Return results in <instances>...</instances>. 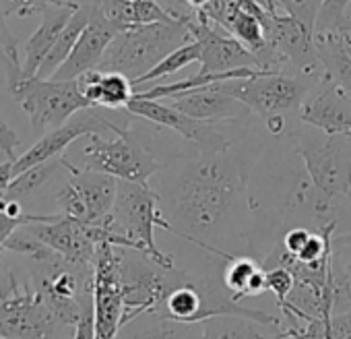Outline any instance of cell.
<instances>
[{
	"label": "cell",
	"instance_id": "cell-1",
	"mask_svg": "<svg viewBox=\"0 0 351 339\" xmlns=\"http://www.w3.org/2000/svg\"><path fill=\"white\" fill-rule=\"evenodd\" d=\"M159 174V205L171 234L223 261L254 250L250 165L234 145L176 155Z\"/></svg>",
	"mask_w": 351,
	"mask_h": 339
},
{
	"label": "cell",
	"instance_id": "cell-2",
	"mask_svg": "<svg viewBox=\"0 0 351 339\" xmlns=\"http://www.w3.org/2000/svg\"><path fill=\"white\" fill-rule=\"evenodd\" d=\"M118 238V246L141 250L157 265L173 269V257L155 244V228L171 232V224L163 218L159 195L149 185L118 180V193L112 213L101 224Z\"/></svg>",
	"mask_w": 351,
	"mask_h": 339
},
{
	"label": "cell",
	"instance_id": "cell-3",
	"mask_svg": "<svg viewBox=\"0 0 351 339\" xmlns=\"http://www.w3.org/2000/svg\"><path fill=\"white\" fill-rule=\"evenodd\" d=\"M176 15L178 19L173 21L134 25L116 34L97 69L104 73H122L134 83L176 48L193 42L184 13L176 11Z\"/></svg>",
	"mask_w": 351,
	"mask_h": 339
},
{
	"label": "cell",
	"instance_id": "cell-4",
	"mask_svg": "<svg viewBox=\"0 0 351 339\" xmlns=\"http://www.w3.org/2000/svg\"><path fill=\"white\" fill-rule=\"evenodd\" d=\"M289 139L312 185L328 199L351 205V135L324 132L306 124Z\"/></svg>",
	"mask_w": 351,
	"mask_h": 339
},
{
	"label": "cell",
	"instance_id": "cell-5",
	"mask_svg": "<svg viewBox=\"0 0 351 339\" xmlns=\"http://www.w3.org/2000/svg\"><path fill=\"white\" fill-rule=\"evenodd\" d=\"M318 79L320 77L314 75L267 71L246 79L223 81L217 83V87L248 106L256 118L265 120L275 114L285 116L289 112H298Z\"/></svg>",
	"mask_w": 351,
	"mask_h": 339
},
{
	"label": "cell",
	"instance_id": "cell-6",
	"mask_svg": "<svg viewBox=\"0 0 351 339\" xmlns=\"http://www.w3.org/2000/svg\"><path fill=\"white\" fill-rule=\"evenodd\" d=\"M9 89L27 114L34 130L58 128L77 112L91 108L77 79L56 81L40 77H15L9 79Z\"/></svg>",
	"mask_w": 351,
	"mask_h": 339
},
{
	"label": "cell",
	"instance_id": "cell-7",
	"mask_svg": "<svg viewBox=\"0 0 351 339\" xmlns=\"http://www.w3.org/2000/svg\"><path fill=\"white\" fill-rule=\"evenodd\" d=\"M85 139V170L110 174L118 180L149 185V178L159 174L163 167V163L145 145H141L134 135H130V128L114 139H104L101 135H89Z\"/></svg>",
	"mask_w": 351,
	"mask_h": 339
},
{
	"label": "cell",
	"instance_id": "cell-8",
	"mask_svg": "<svg viewBox=\"0 0 351 339\" xmlns=\"http://www.w3.org/2000/svg\"><path fill=\"white\" fill-rule=\"evenodd\" d=\"M60 159L71 172V180L56 195L60 213L83 224L101 226L112 213L118 193V178L93 172V170L77 167L64 155Z\"/></svg>",
	"mask_w": 351,
	"mask_h": 339
},
{
	"label": "cell",
	"instance_id": "cell-9",
	"mask_svg": "<svg viewBox=\"0 0 351 339\" xmlns=\"http://www.w3.org/2000/svg\"><path fill=\"white\" fill-rule=\"evenodd\" d=\"M122 246L101 242L93 263V320L95 339H116L124 325Z\"/></svg>",
	"mask_w": 351,
	"mask_h": 339
},
{
	"label": "cell",
	"instance_id": "cell-10",
	"mask_svg": "<svg viewBox=\"0 0 351 339\" xmlns=\"http://www.w3.org/2000/svg\"><path fill=\"white\" fill-rule=\"evenodd\" d=\"M108 108H85L81 112H77L69 122H64L58 128H52L48 135H44L36 145H32L23 155H19V159L15 161L13 174H21L25 170L44 163L48 159L60 157L64 155V151L81 137H89V135H106V132H114L120 135L124 130H128L130 122H114L106 116Z\"/></svg>",
	"mask_w": 351,
	"mask_h": 339
},
{
	"label": "cell",
	"instance_id": "cell-11",
	"mask_svg": "<svg viewBox=\"0 0 351 339\" xmlns=\"http://www.w3.org/2000/svg\"><path fill=\"white\" fill-rule=\"evenodd\" d=\"M126 110L136 118L149 120L157 126L178 132L182 139L191 141L201 151H226L234 145V141H230L221 130H217L215 122L193 118L169 104H163L161 100L132 97Z\"/></svg>",
	"mask_w": 351,
	"mask_h": 339
},
{
	"label": "cell",
	"instance_id": "cell-12",
	"mask_svg": "<svg viewBox=\"0 0 351 339\" xmlns=\"http://www.w3.org/2000/svg\"><path fill=\"white\" fill-rule=\"evenodd\" d=\"M184 21L191 30L193 40L201 42V46H203V56H201V71L203 73L263 69L256 54L250 48H246L240 40H236L232 34H228L226 30L197 17L195 11L191 15L184 13Z\"/></svg>",
	"mask_w": 351,
	"mask_h": 339
},
{
	"label": "cell",
	"instance_id": "cell-13",
	"mask_svg": "<svg viewBox=\"0 0 351 339\" xmlns=\"http://www.w3.org/2000/svg\"><path fill=\"white\" fill-rule=\"evenodd\" d=\"M295 116L302 124L316 126L324 132L351 135V93L324 73L310 89Z\"/></svg>",
	"mask_w": 351,
	"mask_h": 339
},
{
	"label": "cell",
	"instance_id": "cell-14",
	"mask_svg": "<svg viewBox=\"0 0 351 339\" xmlns=\"http://www.w3.org/2000/svg\"><path fill=\"white\" fill-rule=\"evenodd\" d=\"M165 102L176 110L207 122H250L252 118H256L248 106H244L234 95L221 91L217 85L176 93L165 97Z\"/></svg>",
	"mask_w": 351,
	"mask_h": 339
},
{
	"label": "cell",
	"instance_id": "cell-15",
	"mask_svg": "<svg viewBox=\"0 0 351 339\" xmlns=\"http://www.w3.org/2000/svg\"><path fill=\"white\" fill-rule=\"evenodd\" d=\"M116 30L101 17L97 7H93V15L89 25L83 30L79 42L75 44L71 56L60 65V69L52 75L56 81H75L81 75L99 67L108 46L116 38Z\"/></svg>",
	"mask_w": 351,
	"mask_h": 339
},
{
	"label": "cell",
	"instance_id": "cell-16",
	"mask_svg": "<svg viewBox=\"0 0 351 339\" xmlns=\"http://www.w3.org/2000/svg\"><path fill=\"white\" fill-rule=\"evenodd\" d=\"M116 339H203V323H182L161 310H145L122 325Z\"/></svg>",
	"mask_w": 351,
	"mask_h": 339
},
{
	"label": "cell",
	"instance_id": "cell-17",
	"mask_svg": "<svg viewBox=\"0 0 351 339\" xmlns=\"http://www.w3.org/2000/svg\"><path fill=\"white\" fill-rule=\"evenodd\" d=\"M77 11V7H64V5H52L46 9V19L40 23V27L34 32V36L25 42L23 48V60H21V77L29 79L36 77L42 62L50 54L52 46L56 44L60 32L69 23L71 15Z\"/></svg>",
	"mask_w": 351,
	"mask_h": 339
},
{
	"label": "cell",
	"instance_id": "cell-18",
	"mask_svg": "<svg viewBox=\"0 0 351 339\" xmlns=\"http://www.w3.org/2000/svg\"><path fill=\"white\" fill-rule=\"evenodd\" d=\"M77 83L87 102L97 108L122 110L134 97V85L122 73H104L99 69H93L81 75Z\"/></svg>",
	"mask_w": 351,
	"mask_h": 339
},
{
	"label": "cell",
	"instance_id": "cell-19",
	"mask_svg": "<svg viewBox=\"0 0 351 339\" xmlns=\"http://www.w3.org/2000/svg\"><path fill=\"white\" fill-rule=\"evenodd\" d=\"M201 275L186 273L184 281L176 285L165 298L161 312L182 323H203V288Z\"/></svg>",
	"mask_w": 351,
	"mask_h": 339
},
{
	"label": "cell",
	"instance_id": "cell-20",
	"mask_svg": "<svg viewBox=\"0 0 351 339\" xmlns=\"http://www.w3.org/2000/svg\"><path fill=\"white\" fill-rule=\"evenodd\" d=\"M93 7H95V5H93ZM93 7H79V9L71 15L69 23H66L64 30L60 32L56 44L52 46V50H50V54L46 56V60L42 62V67H40V71H38L36 77H40V79H52V75L60 69V65L71 56L75 44L79 42V38H81V34H83V30L89 25L91 15H93Z\"/></svg>",
	"mask_w": 351,
	"mask_h": 339
},
{
	"label": "cell",
	"instance_id": "cell-21",
	"mask_svg": "<svg viewBox=\"0 0 351 339\" xmlns=\"http://www.w3.org/2000/svg\"><path fill=\"white\" fill-rule=\"evenodd\" d=\"M265 325L244 316H213L203 323V339H269Z\"/></svg>",
	"mask_w": 351,
	"mask_h": 339
},
{
	"label": "cell",
	"instance_id": "cell-22",
	"mask_svg": "<svg viewBox=\"0 0 351 339\" xmlns=\"http://www.w3.org/2000/svg\"><path fill=\"white\" fill-rule=\"evenodd\" d=\"M201 56H203V46L201 42L193 40L180 48H176L171 54H167L161 62H157L149 73H145L143 77H138L132 85H149L153 81H159L167 75H173V73H178L182 71L184 67L193 65V62H201Z\"/></svg>",
	"mask_w": 351,
	"mask_h": 339
},
{
	"label": "cell",
	"instance_id": "cell-23",
	"mask_svg": "<svg viewBox=\"0 0 351 339\" xmlns=\"http://www.w3.org/2000/svg\"><path fill=\"white\" fill-rule=\"evenodd\" d=\"M62 157V155H60ZM60 157H54V159H48L44 163H38L29 170H25V172L13 176L11 185L5 189L3 197L9 199V201H21L25 197H29L34 191H38L54 172H56V167L62 165V159Z\"/></svg>",
	"mask_w": 351,
	"mask_h": 339
},
{
	"label": "cell",
	"instance_id": "cell-24",
	"mask_svg": "<svg viewBox=\"0 0 351 339\" xmlns=\"http://www.w3.org/2000/svg\"><path fill=\"white\" fill-rule=\"evenodd\" d=\"M258 269H261V263L256 259H250L248 255H234L226 261L221 281L236 300H242V298H248L250 279Z\"/></svg>",
	"mask_w": 351,
	"mask_h": 339
},
{
	"label": "cell",
	"instance_id": "cell-25",
	"mask_svg": "<svg viewBox=\"0 0 351 339\" xmlns=\"http://www.w3.org/2000/svg\"><path fill=\"white\" fill-rule=\"evenodd\" d=\"M324 0H275V5L295 21H300L304 27L316 34V21Z\"/></svg>",
	"mask_w": 351,
	"mask_h": 339
},
{
	"label": "cell",
	"instance_id": "cell-26",
	"mask_svg": "<svg viewBox=\"0 0 351 339\" xmlns=\"http://www.w3.org/2000/svg\"><path fill=\"white\" fill-rule=\"evenodd\" d=\"M349 7H351V0H324L318 13L316 32L345 30V17H347Z\"/></svg>",
	"mask_w": 351,
	"mask_h": 339
},
{
	"label": "cell",
	"instance_id": "cell-27",
	"mask_svg": "<svg viewBox=\"0 0 351 339\" xmlns=\"http://www.w3.org/2000/svg\"><path fill=\"white\" fill-rule=\"evenodd\" d=\"M52 5L75 7V5L64 3V0H0V9H3V13L7 17H11V15L13 17H32L38 13H46V9Z\"/></svg>",
	"mask_w": 351,
	"mask_h": 339
},
{
	"label": "cell",
	"instance_id": "cell-28",
	"mask_svg": "<svg viewBox=\"0 0 351 339\" xmlns=\"http://www.w3.org/2000/svg\"><path fill=\"white\" fill-rule=\"evenodd\" d=\"M7 15L0 9V56L9 62V79L21 77V56L17 50V40L7 27Z\"/></svg>",
	"mask_w": 351,
	"mask_h": 339
},
{
	"label": "cell",
	"instance_id": "cell-29",
	"mask_svg": "<svg viewBox=\"0 0 351 339\" xmlns=\"http://www.w3.org/2000/svg\"><path fill=\"white\" fill-rule=\"evenodd\" d=\"M295 285V277L287 267H269L267 269V292H271L277 298V304L285 302Z\"/></svg>",
	"mask_w": 351,
	"mask_h": 339
},
{
	"label": "cell",
	"instance_id": "cell-30",
	"mask_svg": "<svg viewBox=\"0 0 351 339\" xmlns=\"http://www.w3.org/2000/svg\"><path fill=\"white\" fill-rule=\"evenodd\" d=\"M44 220H50V215L25 213L23 218H11L7 211H0V255H3V250H7L5 244H7L9 236H11L17 228L25 226V224H32V222H44Z\"/></svg>",
	"mask_w": 351,
	"mask_h": 339
},
{
	"label": "cell",
	"instance_id": "cell-31",
	"mask_svg": "<svg viewBox=\"0 0 351 339\" xmlns=\"http://www.w3.org/2000/svg\"><path fill=\"white\" fill-rule=\"evenodd\" d=\"M19 137L17 132L5 122L0 120V161H17V153L15 149L19 147Z\"/></svg>",
	"mask_w": 351,
	"mask_h": 339
},
{
	"label": "cell",
	"instance_id": "cell-32",
	"mask_svg": "<svg viewBox=\"0 0 351 339\" xmlns=\"http://www.w3.org/2000/svg\"><path fill=\"white\" fill-rule=\"evenodd\" d=\"M73 339H95V320H93V310H89L77 325L75 337Z\"/></svg>",
	"mask_w": 351,
	"mask_h": 339
},
{
	"label": "cell",
	"instance_id": "cell-33",
	"mask_svg": "<svg viewBox=\"0 0 351 339\" xmlns=\"http://www.w3.org/2000/svg\"><path fill=\"white\" fill-rule=\"evenodd\" d=\"M13 167H15V161H0V195L5 193V189L11 185L13 180Z\"/></svg>",
	"mask_w": 351,
	"mask_h": 339
},
{
	"label": "cell",
	"instance_id": "cell-34",
	"mask_svg": "<svg viewBox=\"0 0 351 339\" xmlns=\"http://www.w3.org/2000/svg\"><path fill=\"white\" fill-rule=\"evenodd\" d=\"M207 3H209V0H186L189 9H193V11H201Z\"/></svg>",
	"mask_w": 351,
	"mask_h": 339
},
{
	"label": "cell",
	"instance_id": "cell-35",
	"mask_svg": "<svg viewBox=\"0 0 351 339\" xmlns=\"http://www.w3.org/2000/svg\"><path fill=\"white\" fill-rule=\"evenodd\" d=\"M69 5H75V7H93L97 0H64Z\"/></svg>",
	"mask_w": 351,
	"mask_h": 339
},
{
	"label": "cell",
	"instance_id": "cell-36",
	"mask_svg": "<svg viewBox=\"0 0 351 339\" xmlns=\"http://www.w3.org/2000/svg\"><path fill=\"white\" fill-rule=\"evenodd\" d=\"M134 3H147V0H134Z\"/></svg>",
	"mask_w": 351,
	"mask_h": 339
}]
</instances>
